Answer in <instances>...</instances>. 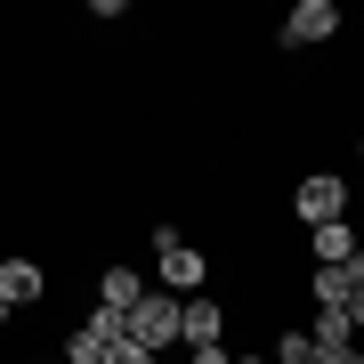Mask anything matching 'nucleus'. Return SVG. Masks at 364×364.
I'll return each mask as SVG.
<instances>
[{
	"label": "nucleus",
	"instance_id": "11",
	"mask_svg": "<svg viewBox=\"0 0 364 364\" xmlns=\"http://www.w3.org/2000/svg\"><path fill=\"white\" fill-rule=\"evenodd\" d=\"M81 332H90L97 348H114V340L130 332V316H122V308H105V299H97V316H90V324H81Z\"/></svg>",
	"mask_w": 364,
	"mask_h": 364
},
{
	"label": "nucleus",
	"instance_id": "4",
	"mask_svg": "<svg viewBox=\"0 0 364 364\" xmlns=\"http://www.w3.org/2000/svg\"><path fill=\"white\" fill-rule=\"evenodd\" d=\"M227 332V308H219V299H178V340H186V348H210V340H219Z\"/></svg>",
	"mask_w": 364,
	"mask_h": 364
},
{
	"label": "nucleus",
	"instance_id": "14",
	"mask_svg": "<svg viewBox=\"0 0 364 364\" xmlns=\"http://www.w3.org/2000/svg\"><path fill=\"white\" fill-rule=\"evenodd\" d=\"M186 356H195V364H227V348H219V340H210V348H186Z\"/></svg>",
	"mask_w": 364,
	"mask_h": 364
},
{
	"label": "nucleus",
	"instance_id": "5",
	"mask_svg": "<svg viewBox=\"0 0 364 364\" xmlns=\"http://www.w3.org/2000/svg\"><path fill=\"white\" fill-rule=\"evenodd\" d=\"M340 33V9H332V0H299V9L284 16V41H291V49H308V41H332Z\"/></svg>",
	"mask_w": 364,
	"mask_h": 364
},
{
	"label": "nucleus",
	"instance_id": "7",
	"mask_svg": "<svg viewBox=\"0 0 364 364\" xmlns=\"http://www.w3.org/2000/svg\"><path fill=\"white\" fill-rule=\"evenodd\" d=\"M41 291H49V284H41L33 259H0V299H9V308H33Z\"/></svg>",
	"mask_w": 364,
	"mask_h": 364
},
{
	"label": "nucleus",
	"instance_id": "12",
	"mask_svg": "<svg viewBox=\"0 0 364 364\" xmlns=\"http://www.w3.org/2000/svg\"><path fill=\"white\" fill-rule=\"evenodd\" d=\"M275 364H316V340L308 332H284V340H275Z\"/></svg>",
	"mask_w": 364,
	"mask_h": 364
},
{
	"label": "nucleus",
	"instance_id": "10",
	"mask_svg": "<svg viewBox=\"0 0 364 364\" xmlns=\"http://www.w3.org/2000/svg\"><path fill=\"white\" fill-rule=\"evenodd\" d=\"M97 291H105V308H122V316H130V308H138V299H146V284H138V275H130V267H114V275H105V284H97Z\"/></svg>",
	"mask_w": 364,
	"mask_h": 364
},
{
	"label": "nucleus",
	"instance_id": "3",
	"mask_svg": "<svg viewBox=\"0 0 364 364\" xmlns=\"http://www.w3.org/2000/svg\"><path fill=\"white\" fill-rule=\"evenodd\" d=\"M130 340H146V348H170V340H178V299H170V291H146L138 308H130Z\"/></svg>",
	"mask_w": 364,
	"mask_h": 364
},
{
	"label": "nucleus",
	"instance_id": "18",
	"mask_svg": "<svg viewBox=\"0 0 364 364\" xmlns=\"http://www.w3.org/2000/svg\"><path fill=\"white\" fill-rule=\"evenodd\" d=\"M0 324H9V299H0Z\"/></svg>",
	"mask_w": 364,
	"mask_h": 364
},
{
	"label": "nucleus",
	"instance_id": "1",
	"mask_svg": "<svg viewBox=\"0 0 364 364\" xmlns=\"http://www.w3.org/2000/svg\"><path fill=\"white\" fill-rule=\"evenodd\" d=\"M154 267H162V291H170V299H195V291H203V275H210V267H203V251H195V243H178L170 227H154Z\"/></svg>",
	"mask_w": 364,
	"mask_h": 364
},
{
	"label": "nucleus",
	"instance_id": "2",
	"mask_svg": "<svg viewBox=\"0 0 364 364\" xmlns=\"http://www.w3.org/2000/svg\"><path fill=\"white\" fill-rule=\"evenodd\" d=\"M291 210H299V219H308V227H332L340 210H348V186H340L332 170H316V178H299V195H291Z\"/></svg>",
	"mask_w": 364,
	"mask_h": 364
},
{
	"label": "nucleus",
	"instance_id": "13",
	"mask_svg": "<svg viewBox=\"0 0 364 364\" xmlns=\"http://www.w3.org/2000/svg\"><path fill=\"white\" fill-rule=\"evenodd\" d=\"M105 364H154V348H146V340H130V332H122L114 348H105Z\"/></svg>",
	"mask_w": 364,
	"mask_h": 364
},
{
	"label": "nucleus",
	"instance_id": "17",
	"mask_svg": "<svg viewBox=\"0 0 364 364\" xmlns=\"http://www.w3.org/2000/svg\"><path fill=\"white\" fill-rule=\"evenodd\" d=\"M227 364H267V356H227Z\"/></svg>",
	"mask_w": 364,
	"mask_h": 364
},
{
	"label": "nucleus",
	"instance_id": "16",
	"mask_svg": "<svg viewBox=\"0 0 364 364\" xmlns=\"http://www.w3.org/2000/svg\"><path fill=\"white\" fill-rule=\"evenodd\" d=\"M332 364H364V356H356V348H340V356H332Z\"/></svg>",
	"mask_w": 364,
	"mask_h": 364
},
{
	"label": "nucleus",
	"instance_id": "9",
	"mask_svg": "<svg viewBox=\"0 0 364 364\" xmlns=\"http://www.w3.org/2000/svg\"><path fill=\"white\" fill-rule=\"evenodd\" d=\"M308 340H316V364H332V356L356 340V324H348L340 308H316V332H308Z\"/></svg>",
	"mask_w": 364,
	"mask_h": 364
},
{
	"label": "nucleus",
	"instance_id": "15",
	"mask_svg": "<svg viewBox=\"0 0 364 364\" xmlns=\"http://www.w3.org/2000/svg\"><path fill=\"white\" fill-rule=\"evenodd\" d=\"M340 316H348V324H364V284L348 291V308H340Z\"/></svg>",
	"mask_w": 364,
	"mask_h": 364
},
{
	"label": "nucleus",
	"instance_id": "8",
	"mask_svg": "<svg viewBox=\"0 0 364 364\" xmlns=\"http://www.w3.org/2000/svg\"><path fill=\"white\" fill-rule=\"evenodd\" d=\"M356 284H364V259H348V267H316V308H348Z\"/></svg>",
	"mask_w": 364,
	"mask_h": 364
},
{
	"label": "nucleus",
	"instance_id": "6",
	"mask_svg": "<svg viewBox=\"0 0 364 364\" xmlns=\"http://www.w3.org/2000/svg\"><path fill=\"white\" fill-rule=\"evenodd\" d=\"M316 235V267H348V259H364V243L348 235V219H332V227H308Z\"/></svg>",
	"mask_w": 364,
	"mask_h": 364
}]
</instances>
